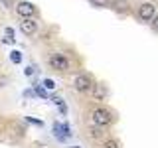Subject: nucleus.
Returning <instances> with one entry per match:
<instances>
[{"mask_svg":"<svg viewBox=\"0 0 158 148\" xmlns=\"http://www.w3.org/2000/svg\"><path fill=\"white\" fill-rule=\"evenodd\" d=\"M53 103H56V105L59 107V111H61V113H65V103H63L59 97H56V99H53Z\"/></svg>","mask_w":158,"mask_h":148,"instance_id":"nucleus-8","label":"nucleus"},{"mask_svg":"<svg viewBox=\"0 0 158 148\" xmlns=\"http://www.w3.org/2000/svg\"><path fill=\"white\" fill-rule=\"evenodd\" d=\"M138 16H140L142 20H154V16H156L154 4H150V2L142 4V6H140V10H138Z\"/></svg>","mask_w":158,"mask_h":148,"instance_id":"nucleus-3","label":"nucleus"},{"mask_svg":"<svg viewBox=\"0 0 158 148\" xmlns=\"http://www.w3.org/2000/svg\"><path fill=\"white\" fill-rule=\"evenodd\" d=\"M16 12L20 14V16H32L34 14V4L30 2H20L16 6Z\"/></svg>","mask_w":158,"mask_h":148,"instance_id":"nucleus-6","label":"nucleus"},{"mask_svg":"<svg viewBox=\"0 0 158 148\" xmlns=\"http://www.w3.org/2000/svg\"><path fill=\"white\" fill-rule=\"evenodd\" d=\"M73 148H79V146H73Z\"/></svg>","mask_w":158,"mask_h":148,"instance_id":"nucleus-16","label":"nucleus"},{"mask_svg":"<svg viewBox=\"0 0 158 148\" xmlns=\"http://www.w3.org/2000/svg\"><path fill=\"white\" fill-rule=\"evenodd\" d=\"M49 65H52L53 69H57V71H65V69L69 67L67 59L61 56V53H53L52 57H49Z\"/></svg>","mask_w":158,"mask_h":148,"instance_id":"nucleus-2","label":"nucleus"},{"mask_svg":"<svg viewBox=\"0 0 158 148\" xmlns=\"http://www.w3.org/2000/svg\"><path fill=\"white\" fill-rule=\"evenodd\" d=\"M93 121H95L97 125L105 126V125L111 122V113H109L107 109H95V111H93Z\"/></svg>","mask_w":158,"mask_h":148,"instance_id":"nucleus-1","label":"nucleus"},{"mask_svg":"<svg viewBox=\"0 0 158 148\" xmlns=\"http://www.w3.org/2000/svg\"><path fill=\"white\" fill-rule=\"evenodd\" d=\"M0 2H4L6 6H12V4H14V0H0Z\"/></svg>","mask_w":158,"mask_h":148,"instance_id":"nucleus-14","label":"nucleus"},{"mask_svg":"<svg viewBox=\"0 0 158 148\" xmlns=\"http://www.w3.org/2000/svg\"><path fill=\"white\" fill-rule=\"evenodd\" d=\"M36 93H38V95H40V97H44V99H48V93H46V91H44V87H38V89H36Z\"/></svg>","mask_w":158,"mask_h":148,"instance_id":"nucleus-12","label":"nucleus"},{"mask_svg":"<svg viewBox=\"0 0 158 148\" xmlns=\"http://www.w3.org/2000/svg\"><path fill=\"white\" fill-rule=\"evenodd\" d=\"M6 36H8V38L14 36V30H12V28H6Z\"/></svg>","mask_w":158,"mask_h":148,"instance_id":"nucleus-13","label":"nucleus"},{"mask_svg":"<svg viewBox=\"0 0 158 148\" xmlns=\"http://www.w3.org/2000/svg\"><path fill=\"white\" fill-rule=\"evenodd\" d=\"M44 87H46V89H53V87H56V83H53L52 79H46V81H44Z\"/></svg>","mask_w":158,"mask_h":148,"instance_id":"nucleus-11","label":"nucleus"},{"mask_svg":"<svg viewBox=\"0 0 158 148\" xmlns=\"http://www.w3.org/2000/svg\"><path fill=\"white\" fill-rule=\"evenodd\" d=\"M20 30H22L26 36H32V34H36V30H38V24L34 22V20H30V18H26V20H22L20 22Z\"/></svg>","mask_w":158,"mask_h":148,"instance_id":"nucleus-4","label":"nucleus"},{"mask_svg":"<svg viewBox=\"0 0 158 148\" xmlns=\"http://www.w3.org/2000/svg\"><path fill=\"white\" fill-rule=\"evenodd\" d=\"M95 6H109V0H91Z\"/></svg>","mask_w":158,"mask_h":148,"instance_id":"nucleus-10","label":"nucleus"},{"mask_svg":"<svg viewBox=\"0 0 158 148\" xmlns=\"http://www.w3.org/2000/svg\"><path fill=\"white\" fill-rule=\"evenodd\" d=\"M10 59H12L14 63H20V61H22V53H20V51H16V49H14V51L10 53Z\"/></svg>","mask_w":158,"mask_h":148,"instance_id":"nucleus-7","label":"nucleus"},{"mask_svg":"<svg viewBox=\"0 0 158 148\" xmlns=\"http://www.w3.org/2000/svg\"><path fill=\"white\" fill-rule=\"evenodd\" d=\"M89 87H91V79H89L87 75L75 77V89H77V91H87Z\"/></svg>","mask_w":158,"mask_h":148,"instance_id":"nucleus-5","label":"nucleus"},{"mask_svg":"<svg viewBox=\"0 0 158 148\" xmlns=\"http://www.w3.org/2000/svg\"><path fill=\"white\" fill-rule=\"evenodd\" d=\"M154 30H158V16H154Z\"/></svg>","mask_w":158,"mask_h":148,"instance_id":"nucleus-15","label":"nucleus"},{"mask_svg":"<svg viewBox=\"0 0 158 148\" xmlns=\"http://www.w3.org/2000/svg\"><path fill=\"white\" fill-rule=\"evenodd\" d=\"M103 148H118V144H117V140H107L103 144Z\"/></svg>","mask_w":158,"mask_h":148,"instance_id":"nucleus-9","label":"nucleus"}]
</instances>
